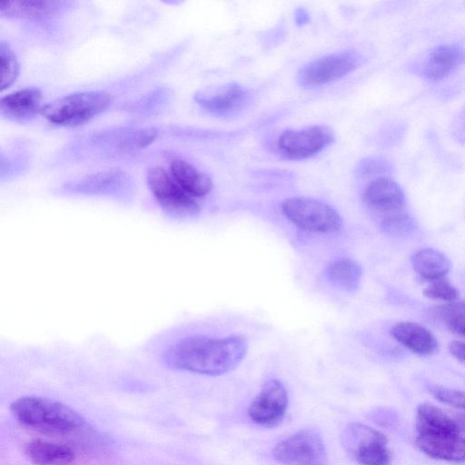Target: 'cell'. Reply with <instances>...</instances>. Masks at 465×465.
<instances>
[{
	"label": "cell",
	"instance_id": "9",
	"mask_svg": "<svg viewBox=\"0 0 465 465\" xmlns=\"http://www.w3.org/2000/svg\"><path fill=\"white\" fill-rule=\"evenodd\" d=\"M333 141V134L325 126L312 125L299 130H286L278 139L282 155L291 160L311 158L322 152Z\"/></svg>",
	"mask_w": 465,
	"mask_h": 465
},
{
	"label": "cell",
	"instance_id": "5",
	"mask_svg": "<svg viewBox=\"0 0 465 465\" xmlns=\"http://www.w3.org/2000/svg\"><path fill=\"white\" fill-rule=\"evenodd\" d=\"M341 443L351 459L361 465H390L391 453L388 440L381 431L365 424L353 422L347 425Z\"/></svg>",
	"mask_w": 465,
	"mask_h": 465
},
{
	"label": "cell",
	"instance_id": "20",
	"mask_svg": "<svg viewBox=\"0 0 465 465\" xmlns=\"http://www.w3.org/2000/svg\"><path fill=\"white\" fill-rule=\"evenodd\" d=\"M411 264L420 279L429 282L445 277L450 269L449 258L433 248L417 251L411 257Z\"/></svg>",
	"mask_w": 465,
	"mask_h": 465
},
{
	"label": "cell",
	"instance_id": "15",
	"mask_svg": "<svg viewBox=\"0 0 465 465\" xmlns=\"http://www.w3.org/2000/svg\"><path fill=\"white\" fill-rule=\"evenodd\" d=\"M416 444L431 458L455 462L465 461V439L459 433L418 435Z\"/></svg>",
	"mask_w": 465,
	"mask_h": 465
},
{
	"label": "cell",
	"instance_id": "13",
	"mask_svg": "<svg viewBox=\"0 0 465 465\" xmlns=\"http://www.w3.org/2000/svg\"><path fill=\"white\" fill-rule=\"evenodd\" d=\"M465 62V48L458 44L435 46L428 54L421 72L430 81L446 78Z\"/></svg>",
	"mask_w": 465,
	"mask_h": 465
},
{
	"label": "cell",
	"instance_id": "11",
	"mask_svg": "<svg viewBox=\"0 0 465 465\" xmlns=\"http://www.w3.org/2000/svg\"><path fill=\"white\" fill-rule=\"evenodd\" d=\"M362 202L381 221L405 212L406 197L401 187L391 178L379 176L363 190Z\"/></svg>",
	"mask_w": 465,
	"mask_h": 465
},
{
	"label": "cell",
	"instance_id": "25",
	"mask_svg": "<svg viewBox=\"0 0 465 465\" xmlns=\"http://www.w3.org/2000/svg\"><path fill=\"white\" fill-rule=\"evenodd\" d=\"M423 295L430 299L448 302L458 299L459 291L446 277H442L430 282L423 290Z\"/></svg>",
	"mask_w": 465,
	"mask_h": 465
},
{
	"label": "cell",
	"instance_id": "23",
	"mask_svg": "<svg viewBox=\"0 0 465 465\" xmlns=\"http://www.w3.org/2000/svg\"><path fill=\"white\" fill-rule=\"evenodd\" d=\"M329 279L341 288L352 292L361 282V269L360 265L351 259H340L328 267Z\"/></svg>",
	"mask_w": 465,
	"mask_h": 465
},
{
	"label": "cell",
	"instance_id": "1",
	"mask_svg": "<svg viewBox=\"0 0 465 465\" xmlns=\"http://www.w3.org/2000/svg\"><path fill=\"white\" fill-rule=\"evenodd\" d=\"M247 349V341L242 336L212 338L197 334L170 346L163 361L173 369L216 376L233 370L244 358Z\"/></svg>",
	"mask_w": 465,
	"mask_h": 465
},
{
	"label": "cell",
	"instance_id": "12",
	"mask_svg": "<svg viewBox=\"0 0 465 465\" xmlns=\"http://www.w3.org/2000/svg\"><path fill=\"white\" fill-rule=\"evenodd\" d=\"M248 94L236 83H228L200 91L194 96L196 103L216 115L232 114L241 110L247 102Z\"/></svg>",
	"mask_w": 465,
	"mask_h": 465
},
{
	"label": "cell",
	"instance_id": "22",
	"mask_svg": "<svg viewBox=\"0 0 465 465\" xmlns=\"http://www.w3.org/2000/svg\"><path fill=\"white\" fill-rule=\"evenodd\" d=\"M124 182L126 181L123 173L108 171L85 177L74 183L72 190L85 193H113Z\"/></svg>",
	"mask_w": 465,
	"mask_h": 465
},
{
	"label": "cell",
	"instance_id": "8",
	"mask_svg": "<svg viewBox=\"0 0 465 465\" xmlns=\"http://www.w3.org/2000/svg\"><path fill=\"white\" fill-rule=\"evenodd\" d=\"M360 64L353 52H340L315 59L302 66L298 74L301 85L319 87L338 80L353 71Z\"/></svg>",
	"mask_w": 465,
	"mask_h": 465
},
{
	"label": "cell",
	"instance_id": "28",
	"mask_svg": "<svg viewBox=\"0 0 465 465\" xmlns=\"http://www.w3.org/2000/svg\"><path fill=\"white\" fill-rule=\"evenodd\" d=\"M444 326L450 332L465 337V309L452 316Z\"/></svg>",
	"mask_w": 465,
	"mask_h": 465
},
{
	"label": "cell",
	"instance_id": "31",
	"mask_svg": "<svg viewBox=\"0 0 465 465\" xmlns=\"http://www.w3.org/2000/svg\"><path fill=\"white\" fill-rule=\"evenodd\" d=\"M458 426L465 430V413H460L455 417Z\"/></svg>",
	"mask_w": 465,
	"mask_h": 465
},
{
	"label": "cell",
	"instance_id": "6",
	"mask_svg": "<svg viewBox=\"0 0 465 465\" xmlns=\"http://www.w3.org/2000/svg\"><path fill=\"white\" fill-rule=\"evenodd\" d=\"M146 176L152 194L168 215L187 217L200 212V199L187 193L170 172L163 167H152Z\"/></svg>",
	"mask_w": 465,
	"mask_h": 465
},
{
	"label": "cell",
	"instance_id": "16",
	"mask_svg": "<svg viewBox=\"0 0 465 465\" xmlns=\"http://www.w3.org/2000/svg\"><path fill=\"white\" fill-rule=\"evenodd\" d=\"M391 335L412 352L422 356L434 354L439 347L433 333L417 322H396L391 329Z\"/></svg>",
	"mask_w": 465,
	"mask_h": 465
},
{
	"label": "cell",
	"instance_id": "7",
	"mask_svg": "<svg viewBox=\"0 0 465 465\" xmlns=\"http://www.w3.org/2000/svg\"><path fill=\"white\" fill-rule=\"evenodd\" d=\"M274 459L284 465H327L328 455L321 434L302 430L279 442L272 450Z\"/></svg>",
	"mask_w": 465,
	"mask_h": 465
},
{
	"label": "cell",
	"instance_id": "19",
	"mask_svg": "<svg viewBox=\"0 0 465 465\" xmlns=\"http://www.w3.org/2000/svg\"><path fill=\"white\" fill-rule=\"evenodd\" d=\"M25 453L35 465H69L74 460V452L70 447L42 440L27 443Z\"/></svg>",
	"mask_w": 465,
	"mask_h": 465
},
{
	"label": "cell",
	"instance_id": "4",
	"mask_svg": "<svg viewBox=\"0 0 465 465\" xmlns=\"http://www.w3.org/2000/svg\"><path fill=\"white\" fill-rule=\"evenodd\" d=\"M285 217L298 228L321 233L341 229L342 220L331 205L320 200L299 196L286 199L282 204Z\"/></svg>",
	"mask_w": 465,
	"mask_h": 465
},
{
	"label": "cell",
	"instance_id": "14",
	"mask_svg": "<svg viewBox=\"0 0 465 465\" xmlns=\"http://www.w3.org/2000/svg\"><path fill=\"white\" fill-rule=\"evenodd\" d=\"M42 93L37 88H23L1 98L2 116L15 122H26L41 112Z\"/></svg>",
	"mask_w": 465,
	"mask_h": 465
},
{
	"label": "cell",
	"instance_id": "30",
	"mask_svg": "<svg viewBox=\"0 0 465 465\" xmlns=\"http://www.w3.org/2000/svg\"><path fill=\"white\" fill-rule=\"evenodd\" d=\"M295 19H296L297 23H300V24L306 23L308 20V15L304 10L299 9L295 15Z\"/></svg>",
	"mask_w": 465,
	"mask_h": 465
},
{
	"label": "cell",
	"instance_id": "10",
	"mask_svg": "<svg viewBox=\"0 0 465 465\" xmlns=\"http://www.w3.org/2000/svg\"><path fill=\"white\" fill-rule=\"evenodd\" d=\"M288 407V393L275 379L264 383L248 409L250 419L256 424L273 428L283 420Z\"/></svg>",
	"mask_w": 465,
	"mask_h": 465
},
{
	"label": "cell",
	"instance_id": "2",
	"mask_svg": "<svg viewBox=\"0 0 465 465\" xmlns=\"http://www.w3.org/2000/svg\"><path fill=\"white\" fill-rule=\"evenodd\" d=\"M15 419L24 427L47 434H67L84 426V420L69 406L45 397L24 396L10 406Z\"/></svg>",
	"mask_w": 465,
	"mask_h": 465
},
{
	"label": "cell",
	"instance_id": "24",
	"mask_svg": "<svg viewBox=\"0 0 465 465\" xmlns=\"http://www.w3.org/2000/svg\"><path fill=\"white\" fill-rule=\"evenodd\" d=\"M1 58V90L8 88L16 80L19 74V64L15 54L5 41L0 43Z\"/></svg>",
	"mask_w": 465,
	"mask_h": 465
},
{
	"label": "cell",
	"instance_id": "29",
	"mask_svg": "<svg viewBox=\"0 0 465 465\" xmlns=\"http://www.w3.org/2000/svg\"><path fill=\"white\" fill-rule=\"evenodd\" d=\"M449 351L457 360L465 362V341H452L449 344Z\"/></svg>",
	"mask_w": 465,
	"mask_h": 465
},
{
	"label": "cell",
	"instance_id": "3",
	"mask_svg": "<svg viewBox=\"0 0 465 465\" xmlns=\"http://www.w3.org/2000/svg\"><path fill=\"white\" fill-rule=\"evenodd\" d=\"M111 102L112 96L105 91L74 93L47 103L40 114L56 125L77 126L103 113Z\"/></svg>",
	"mask_w": 465,
	"mask_h": 465
},
{
	"label": "cell",
	"instance_id": "17",
	"mask_svg": "<svg viewBox=\"0 0 465 465\" xmlns=\"http://www.w3.org/2000/svg\"><path fill=\"white\" fill-rule=\"evenodd\" d=\"M169 172L187 193L198 199L207 195L213 189L211 178L184 160H173Z\"/></svg>",
	"mask_w": 465,
	"mask_h": 465
},
{
	"label": "cell",
	"instance_id": "27",
	"mask_svg": "<svg viewBox=\"0 0 465 465\" xmlns=\"http://www.w3.org/2000/svg\"><path fill=\"white\" fill-rule=\"evenodd\" d=\"M430 393L438 401L465 410V391L442 386H430Z\"/></svg>",
	"mask_w": 465,
	"mask_h": 465
},
{
	"label": "cell",
	"instance_id": "18",
	"mask_svg": "<svg viewBox=\"0 0 465 465\" xmlns=\"http://www.w3.org/2000/svg\"><path fill=\"white\" fill-rule=\"evenodd\" d=\"M416 429L418 435L459 433L460 427L440 409L430 404L421 403L417 408Z\"/></svg>",
	"mask_w": 465,
	"mask_h": 465
},
{
	"label": "cell",
	"instance_id": "26",
	"mask_svg": "<svg viewBox=\"0 0 465 465\" xmlns=\"http://www.w3.org/2000/svg\"><path fill=\"white\" fill-rule=\"evenodd\" d=\"M381 227L387 233L403 235L412 232L415 224L412 218L403 212L381 220Z\"/></svg>",
	"mask_w": 465,
	"mask_h": 465
},
{
	"label": "cell",
	"instance_id": "21",
	"mask_svg": "<svg viewBox=\"0 0 465 465\" xmlns=\"http://www.w3.org/2000/svg\"><path fill=\"white\" fill-rule=\"evenodd\" d=\"M55 1H8L0 3V14L7 17L45 19L58 7Z\"/></svg>",
	"mask_w": 465,
	"mask_h": 465
}]
</instances>
